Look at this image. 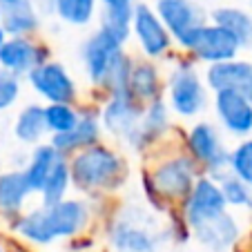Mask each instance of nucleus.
Wrapping results in <instances>:
<instances>
[{"label": "nucleus", "instance_id": "f03ea898", "mask_svg": "<svg viewBox=\"0 0 252 252\" xmlns=\"http://www.w3.org/2000/svg\"><path fill=\"white\" fill-rule=\"evenodd\" d=\"M199 176H203V172L190 154H172L150 170L145 179V192L158 208L176 201L183 203L194 190Z\"/></svg>", "mask_w": 252, "mask_h": 252}, {"label": "nucleus", "instance_id": "a211bd4d", "mask_svg": "<svg viewBox=\"0 0 252 252\" xmlns=\"http://www.w3.org/2000/svg\"><path fill=\"white\" fill-rule=\"evenodd\" d=\"M241 232L243 230L239 219L228 210L217 219L205 221V223L192 228L190 237L208 252H228L237 246V241L241 239Z\"/></svg>", "mask_w": 252, "mask_h": 252}, {"label": "nucleus", "instance_id": "39448f33", "mask_svg": "<svg viewBox=\"0 0 252 252\" xmlns=\"http://www.w3.org/2000/svg\"><path fill=\"white\" fill-rule=\"evenodd\" d=\"M181 49L196 63H205V65H219V63H228L239 58L243 52L239 40L234 38L228 29L214 25L212 20L199 27L190 38L181 45Z\"/></svg>", "mask_w": 252, "mask_h": 252}, {"label": "nucleus", "instance_id": "393cba45", "mask_svg": "<svg viewBox=\"0 0 252 252\" xmlns=\"http://www.w3.org/2000/svg\"><path fill=\"white\" fill-rule=\"evenodd\" d=\"M210 20L219 27L228 29L234 38L239 40L241 49H252V11L243 9V7H217L210 14Z\"/></svg>", "mask_w": 252, "mask_h": 252}, {"label": "nucleus", "instance_id": "ea45409f", "mask_svg": "<svg viewBox=\"0 0 252 252\" xmlns=\"http://www.w3.org/2000/svg\"><path fill=\"white\" fill-rule=\"evenodd\" d=\"M2 252H5V250H2Z\"/></svg>", "mask_w": 252, "mask_h": 252}, {"label": "nucleus", "instance_id": "f704fd0d", "mask_svg": "<svg viewBox=\"0 0 252 252\" xmlns=\"http://www.w3.org/2000/svg\"><path fill=\"white\" fill-rule=\"evenodd\" d=\"M9 38L7 36V32H5V25H2V9H0V47H2V43Z\"/></svg>", "mask_w": 252, "mask_h": 252}, {"label": "nucleus", "instance_id": "20e7f679", "mask_svg": "<svg viewBox=\"0 0 252 252\" xmlns=\"http://www.w3.org/2000/svg\"><path fill=\"white\" fill-rule=\"evenodd\" d=\"M186 152L199 163L201 172L214 181H221L230 172V150L221 129L210 121H199L188 129Z\"/></svg>", "mask_w": 252, "mask_h": 252}, {"label": "nucleus", "instance_id": "7ed1b4c3", "mask_svg": "<svg viewBox=\"0 0 252 252\" xmlns=\"http://www.w3.org/2000/svg\"><path fill=\"white\" fill-rule=\"evenodd\" d=\"M165 103L174 116L196 119L208 110L210 90L192 58L176 61L165 81Z\"/></svg>", "mask_w": 252, "mask_h": 252}, {"label": "nucleus", "instance_id": "dca6fc26", "mask_svg": "<svg viewBox=\"0 0 252 252\" xmlns=\"http://www.w3.org/2000/svg\"><path fill=\"white\" fill-rule=\"evenodd\" d=\"M107 234L116 252H157L161 243V234H157L150 225L138 223V219L129 214L112 221Z\"/></svg>", "mask_w": 252, "mask_h": 252}, {"label": "nucleus", "instance_id": "4be33fe9", "mask_svg": "<svg viewBox=\"0 0 252 252\" xmlns=\"http://www.w3.org/2000/svg\"><path fill=\"white\" fill-rule=\"evenodd\" d=\"M65 158V154H61L52 143H40L36 148H32L27 161H25V176H27L29 186H32L33 194H40L45 181L49 179V174L54 172V167Z\"/></svg>", "mask_w": 252, "mask_h": 252}, {"label": "nucleus", "instance_id": "c9c22d12", "mask_svg": "<svg viewBox=\"0 0 252 252\" xmlns=\"http://www.w3.org/2000/svg\"><path fill=\"white\" fill-rule=\"evenodd\" d=\"M16 2H20V0H0V9H5V7H11V5H16Z\"/></svg>", "mask_w": 252, "mask_h": 252}, {"label": "nucleus", "instance_id": "7c9ffc66", "mask_svg": "<svg viewBox=\"0 0 252 252\" xmlns=\"http://www.w3.org/2000/svg\"><path fill=\"white\" fill-rule=\"evenodd\" d=\"M230 172L243 183L252 186V136L241 138L230 150Z\"/></svg>", "mask_w": 252, "mask_h": 252}, {"label": "nucleus", "instance_id": "aec40b11", "mask_svg": "<svg viewBox=\"0 0 252 252\" xmlns=\"http://www.w3.org/2000/svg\"><path fill=\"white\" fill-rule=\"evenodd\" d=\"M32 196L33 190L23 170L0 172V217L2 219H18Z\"/></svg>", "mask_w": 252, "mask_h": 252}, {"label": "nucleus", "instance_id": "6ab92c4d", "mask_svg": "<svg viewBox=\"0 0 252 252\" xmlns=\"http://www.w3.org/2000/svg\"><path fill=\"white\" fill-rule=\"evenodd\" d=\"M103 138V125H100L98 110H81V121L76 127L67 134H58V136H49V143L65 157L81 152L85 148H92Z\"/></svg>", "mask_w": 252, "mask_h": 252}, {"label": "nucleus", "instance_id": "a878e982", "mask_svg": "<svg viewBox=\"0 0 252 252\" xmlns=\"http://www.w3.org/2000/svg\"><path fill=\"white\" fill-rule=\"evenodd\" d=\"M40 11L33 0H20L16 5L2 9V25L7 36H33L40 29Z\"/></svg>", "mask_w": 252, "mask_h": 252}, {"label": "nucleus", "instance_id": "2f4dec72", "mask_svg": "<svg viewBox=\"0 0 252 252\" xmlns=\"http://www.w3.org/2000/svg\"><path fill=\"white\" fill-rule=\"evenodd\" d=\"M23 94V81L16 74L0 67V112L11 110Z\"/></svg>", "mask_w": 252, "mask_h": 252}, {"label": "nucleus", "instance_id": "2eb2a0df", "mask_svg": "<svg viewBox=\"0 0 252 252\" xmlns=\"http://www.w3.org/2000/svg\"><path fill=\"white\" fill-rule=\"evenodd\" d=\"M205 85L212 94L217 92H237L252 100V61L234 58L219 65H208L203 71Z\"/></svg>", "mask_w": 252, "mask_h": 252}, {"label": "nucleus", "instance_id": "bb28decb", "mask_svg": "<svg viewBox=\"0 0 252 252\" xmlns=\"http://www.w3.org/2000/svg\"><path fill=\"white\" fill-rule=\"evenodd\" d=\"M71 172H69V157H65L56 167L54 172L49 174V179L45 181L43 190H40V205L49 208V205H56L61 201H65L69 196V190H71Z\"/></svg>", "mask_w": 252, "mask_h": 252}, {"label": "nucleus", "instance_id": "1a4fd4ad", "mask_svg": "<svg viewBox=\"0 0 252 252\" xmlns=\"http://www.w3.org/2000/svg\"><path fill=\"white\" fill-rule=\"evenodd\" d=\"M123 49H125L123 45H119L112 36H107L103 29L92 32L81 43L78 58H81L83 71H85L87 81L94 85V90H103L112 63L116 61V56H119Z\"/></svg>", "mask_w": 252, "mask_h": 252}, {"label": "nucleus", "instance_id": "473e14b6", "mask_svg": "<svg viewBox=\"0 0 252 252\" xmlns=\"http://www.w3.org/2000/svg\"><path fill=\"white\" fill-rule=\"evenodd\" d=\"M92 246H94V239L85 232L78 234V237H74V239H69V250L71 252H85V250H90Z\"/></svg>", "mask_w": 252, "mask_h": 252}, {"label": "nucleus", "instance_id": "ddd939ff", "mask_svg": "<svg viewBox=\"0 0 252 252\" xmlns=\"http://www.w3.org/2000/svg\"><path fill=\"white\" fill-rule=\"evenodd\" d=\"M47 61H52L49 49L32 36H9L0 47V67L16 74L18 78H27L29 71Z\"/></svg>", "mask_w": 252, "mask_h": 252}, {"label": "nucleus", "instance_id": "0eeeda50", "mask_svg": "<svg viewBox=\"0 0 252 252\" xmlns=\"http://www.w3.org/2000/svg\"><path fill=\"white\" fill-rule=\"evenodd\" d=\"M132 38L136 40L138 52L148 61H161L170 54L172 49V33L158 18L157 9L148 2H138L134 7V18H132Z\"/></svg>", "mask_w": 252, "mask_h": 252}, {"label": "nucleus", "instance_id": "cd10ccee", "mask_svg": "<svg viewBox=\"0 0 252 252\" xmlns=\"http://www.w3.org/2000/svg\"><path fill=\"white\" fill-rule=\"evenodd\" d=\"M132 18L134 9H100L98 29H103L107 36L125 47L132 38Z\"/></svg>", "mask_w": 252, "mask_h": 252}, {"label": "nucleus", "instance_id": "c756f323", "mask_svg": "<svg viewBox=\"0 0 252 252\" xmlns=\"http://www.w3.org/2000/svg\"><path fill=\"white\" fill-rule=\"evenodd\" d=\"M221 190H223V196L228 201V208H234V210H248L252 212V186L243 183L241 179L228 172L219 181Z\"/></svg>", "mask_w": 252, "mask_h": 252}, {"label": "nucleus", "instance_id": "5701e85b", "mask_svg": "<svg viewBox=\"0 0 252 252\" xmlns=\"http://www.w3.org/2000/svg\"><path fill=\"white\" fill-rule=\"evenodd\" d=\"M49 134L47 121H45V105L27 103L14 119V136L20 145L36 148Z\"/></svg>", "mask_w": 252, "mask_h": 252}, {"label": "nucleus", "instance_id": "f3484780", "mask_svg": "<svg viewBox=\"0 0 252 252\" xmlns=\"http://www.w3.org/2000/svg\"><path fill=\"white\" fill-rule=\"evenodd\" d=\"M172 129V110L165 103V98L152 100L145 105L143 119L138 129L134 132V136L129 138L125 145L134 152H145V150L154 148L157 143H161L165 138V134Z\"/></svg>", "mask_w": 252, "mask_h": 252}, {"label": "nucleus", "instance_id": "f257e3e1", "mask_svg": "<svg viewBox=\"0 0 252 252\" xmlns=\"http://www.w3.org/2000/svg\"><path fill=\"white\" fill-rule=\"evenodd\" d=\"M71 186L87 196L114 192L127 181V161L107 143H96L92 148L69 157Z\"/></svg>", "mask_w": 252, "mask_h": 252}, {"label": "nucleus", "instance_id": "e433bc0d", "mask_svg": "<svg viewBox=\"0 0 252 252\" xmlns=\"http://www.w3.org/2000/svg\"><path fill=\"white\" fill-rule=\"evenodd\" d=\"M0 252H2V248H0Z\"/></svg>", "mask_w": 252, "mask_h": 252}, {"label": "nucleus", "instance_id": "c85d7f7f", "mask_svg": "<svg viewBox=\"0 0 252 252\" xmlns=\"http://www.w3.org/2000/svg\"><path fill=\"white\" fill-rule=\"evenodd\" d=\"M45 121H47L49 136L67 134L81 121V110L71 103H49L45 105Z\"/></svg>", "mask_w": 252, "mask_h": 252}, {"label": "nucleus", "instance_id": "423d86ee", "mask_svg": "<svg viewBox=\"0 0 252 252\" xmlns=\"http://www.w3.org/2000/svg\"><path fill=\"white\" fill-rule=\"evenodd\" d=\"M143 112H145V105L134 96L132 90L105 96L103 105L98 107L103 132H107L121 143H127L141 125Z\"/></svg>", "mask_w": 252, "mask_h": 252}, {"label": "nucleus", "instance_id": "6e6552de", "mask_svg": "<svg viewBox=\"0 0 252 252\" xmlns=\"http://www.w3.org/2000/svg\"><path fill=\"white\" fill-rule=\"evenodd\" d=\"M27 83L36 96L49 103H71L76 105L78 100V85L76 78L69 74L63 63L58 61H47L38 65L33 71H29Z\"/></svg>", "mask_w": 252, "mask_h": 252}, {"label": "nucleus", "instance_id": "9b49d317", "mask_svg": "<svg viewBox=\"0 0 252 252\" xmlns=\"http://www.w3.org/2000/svg\"><path fill=\"white\" fill-rule=\"evenodd\" d=\"M45 219H47V228L54 241H61V239L69 241L90 228L92 205L90 201L81 199V196H67L61 203L45 208Z\"/></svg>", "mask_w": 252, "mask_h": 252}, {"label": "nucleus", "instance_id": "58836bf2", "mask_svg": "<svg viewBox=\"0 0 252 252\" xmlns=\"http://www.w3.org/2000/svg\"><path fill=\"white\" fill-rule=\"evenodd\" d=\"M0 161H2V158H0Z\"/></svg>", "mask_w": 252, "mask_h": 252}, {"label": "nucleus", "instance_id": "4468645a", "mask_svg": "<svg viewBox=\"0 0 252 252\" xmlns=\"http://www.w3.org/2000/svg\"><path fill=\"white\" fill-rule=\"evenodd\" d=\"M212 107L217 121L230 136H252V100L237 92H217L212 94Z\"/></svg>", "mask_w": 252, "mask_h": 252}, {"label": "nucleus", "instance_id": "9d476101", "mask_svg": "<svg viewBox=\"0 0 252 252\" xmlns=\"http://www.w3.org/2000/svg\"><path fill=\"white\" fill-rule=\"evenodd\" d=\"M228 210V201H225L219 181H214V179L203 174L199 176V181H196L194 190L190 192V196L183 201V223L190 232L192 228L205 223V221L217 219Z\"/></svg>", "mask_w": 252, "mask_h": 252}, {"label": "nucleus", "instance_id": "72a5a7b5", "mask_svg": "<svg viewBox=\"0 0 252 252\" xmlns=\"http://www.w3.org/2000/svg\"><path fill=\"white\" fill-rule=\"evenodd\" d=\"M103 9H134L141 0H98Z\"/></svg>", "mask_w": 252, "mask_h": 252}, {"label": "nucleus", "instance_id": "b1692460", "mask_svg": "<svg viewBox=\"0 0 252 252\" xmlns=\"http://www.w3.org/2000/svg\"><path fill=\"white\" fill-rule=\"evenodd\" d=\"M163 76L158 71L157 63L154 61H148V58H136L134 61V69H132V81H129V90L134 92L138 100L143 105L152 103V100H158L163 98Z\"/></svg>", "mask_w": 252, "mask_h": 252}, {"label": "nucleus", "instance_id": "4c0bfd02", "mask_svg": "<svg viewBox=\"0 0 252 252\" xmlns=\"http://www.w3.org/2000/svg\"><path fill=\"white\" fill-rule=\"evenodd\" d=\"M250 5H252V0H250Z\"/></svg>", "mask_w": 252, "mask_h": 252}, {"label": "nucleus", "instance_id": "412c9836", "mask_svg": "<svg viewBox=\"0 0 252 252\" xmlns=\"http://www.w3.org/2000/svg\"><path fill=\"white\" fill-rule=\"evenodd\" d=\"M40 16H52L69 27H87L96 18L98 0H33Z\"/></svg>", "mask_w": 252, "mask_h": 252}, {"label": "nucleus", "instance_id": "f8f14e48", "mask_svg": "<svg viewBox=\"0 0 252 252\" xmlns=\"http://www.w3.org/2000/svg\"><path fill=\"white\" fill-rule=\"evenodd\" d=\"M154 9H157L158 18L163 20V25L167 27V32L172 33V38L179 47L199 27L210 23L208 14L196 0H157Z\"/></svg>", "mask_w": 252, "mask_h": 252}]
</instances>
